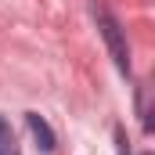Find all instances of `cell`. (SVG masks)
<instances>
[{
	"instance_id": "1",
	"label": "cell",
	"mask_w": 155,
	"mask_h": 155,
	"mask_svg": "<svg viewBox=\"0 0 155 155\" xmlns=\"http://www.w3.org/2000/svg\"><path fill=\"white\" fill-rule=\"evenodd\" d=\"M94 22H97V33L105 40V47H108V58L116 61V69L123 76H130V47H126V29L119 25V18L112 15V7L108 4H101V0H94Z\"/></svg>"
},
{
	"instance_id": "2",
	"label": "cell",
	"mask_w": 155,
	"mask_h": 155,
	"mask_svg": "<svg viewBox=\"0 0 155 155\" xmlns=\"http://www.w3.org/2000/svg\"><path fill=\"white\" fill-rule=\"evenodd\" d=\"M25 123H29V130H33V137H36L40 152H54V130H51V123L40 116V112H25Z\"/></svg>"
},
{
	"instance_id": "4",
	"label": "cell",
	"mask_w": 155,
	"mask_h": 155,
	"mask_svg": "<svg viewBox=\"0 0 155 155\" xmlns=\"http://www.w3.org/2000/svg\"><path fill=\"white\" fill-rule=\"evenodd\" d=\"M137 105H141V123H144V134H155V108L148 105V94H144V90L137 94Z\"/></svg>"
},
{
	"instance_id": "5",
	"label": "cell",
	"mask_w": 155,
	"mask_h": 155,
	"mask_svg": "<svg viewBox=\"0 0 155 155\" xmlns=\"http://www.w3.org/2000/svg\"><path fill=\"white\" fill-rule=\"evenodd\" d=\"M144 155H152V152H144Z\"/></svg>"
},
{
	"instance_id": "3",
	"label": "cell",
	"mask_w": 155,
	"mask_h": 155,
	"mask_svg": "<svg viewBox=\"0 0 155 155\" xmlns=\"http://www.w3.org/2000/svg\"><path fill=\"white\" fill-rule=\"evenodd\" d=\"M0 155H18V141H15V130L11 123L0 116Z\"/></svg>"
}]
</instances>
